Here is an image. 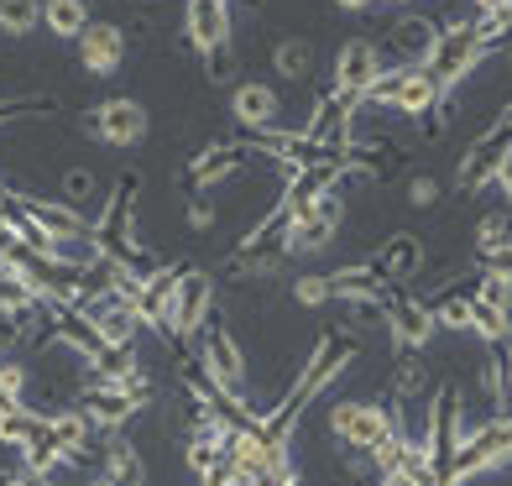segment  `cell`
I'll list each match as a JSON object with an SVG mask.
<instances>
[{"mask_svg":"<svg viewBox=\"0 0 512 486\" xmlns=\"http://www.w3.org/2000/svg\"><path fill=\"white\" fill-rule=\"evenodd\" d=\"M366 267L377 272L387 288H403L408 277H418V267H424V241H418L413 230H392V236L366 257Z\"/></svg>","mask_w":512,"mask_h":486,"instance_id":"17","label":"cell"},{"mask_svg":"<svg viewBox=\"0 0 512 486\" xmlns=\"http://www.w3.org/2000/svg\"><path fill=\"white\" fill-rule=\"evenodd\" d=\"M340 220H345V204L340 194H324L314 210L304 215H288L283 225V246H288V257H319V251H330L335 236H340Z\"/></svg>","mask_w":512,"mask_h":486,"instance_id":"9","label":"cell"},{"mask_svg":"<svg viewBox=\"0 0 512 486\" xmlns=\"http://www.w3.org/2000/svg\"><path fill=\"white\" fill-rule=\"evenodd\" d=\"M272 68L283 84H309L314 79V42L309 37H283L272 48Z\"/></svg>","mask_w":512,"mask_h":486,"instance_id":"25","label":"cell"},{"mask_svg":"<svg viewBox=\"0 0 512 486\" xmlns=\"http://www.w3.org/2000/svg\"><path fill=\"white\" fill-rule=\"evenodd\" d=\"M74 48H79V63L89 79H110V74H121L131 42H126V27H115V21H89Z\"/></svg>","mask_w":512,"mask_h":486,"instance_id":"14","label":"cell"},{"mask_svg":"<svg viewBox=\"0 0 512 486\" xmlns=\"http://www.w3.org/2000/svg\"><path fill=\"white\" fill-rule=\"evenodd\" d=\"M340 11H366V6H377V0H335Z\"/></svg>","mask_w":512,"mask_h":486,"instance_id":"44","label":"cell"},{"mask_svg":"<svg viewBox=\"0 0 512 486\" xmlns=\"http://www.w3.org/2000/svg\"><path fill=\"white\" fill-rule=\"evenodd\" d=\"M377 486H418L413 476H403V471H382V481Z\"/></svg>","mask_w":512,"mask_h":486,"instance_id":"43","label":"cell"},{"mask_svg":"<svg viewBox=\"0 0 512 486\" xmlns=\"http://www.w3.org/2000/svg\"><path fill=\"white\" fill-rule=\"evenodd\" d=\"M497 189H502V199H507V210H512V147H507V157H502V168H497Z\"/></svg>","mask_w":512,"mask_h":486,"instance_id":"41","label":"cell"},{"mask_svg":"<svg viewBox=\"0 0 512 486\" xmlns=\"http://www.w3.org/2000/svg\"><path fill=\"white\" fill-rule=\"evenodd\" d=\"M387 314V330H392V345L398 351H424V345L439 335V319L424 298H408V293H392V304L382 309Z\"/></svg>","mask_w":512,"mask_h":486,"instance_id":"16","label":"cell"},{"mask_svg":"<svg viewBox=\"0 0 512 486\" xmlns=\"http://www.w3.org/2000/svg\"><path fill=\"white\" fill-rule=\"evenodd\" d=\"M6 199H11L32 225L48 230L53 246H89V225H95V220L79 215L74 204H63V199H37V194H6ZM89 251H95V246H89Z\"/></svg>","mask_w":512,"mask_h":486,"instance_id":"10","label":"cell"},{"mask_svg":"<svg viewBox=\"0 0 512 486\" xmlns=\"http://www.w3.org/2000/svg\"><path fill=\"white\" fill-rule=\"evenodd\" d=\"M215 319V277L204 267H183L178 293H173V314H168V345H189L199 340V330Z\"/></svg>","mask_w":512,"mask_h":486,"instance_id":"7","label":"cell"},{"mask_svg":"<svg viewBox=\"0 0 512 486\" xmlns=\"http://www.w3.org/2000/svg\"><path fill=\"white\" fill-rule=\"evenodd\" d=\"M471 335H481L486 345H507L512 340V314H502V309H492V304H481V298H471Z\"/></svg>","mask_w":512,"mask_h":486,"instance_id":"29","label":"cell"},{"mask_svg":"<svg viewBox=\"0 0 512 486\" xmlns=\"http://www.w3.org/2000/svg\"><path fill=\"white\" fill-rule=\"evenodd\" d=\"M79 314L89 319V330L100 335L105 351H131L136 330H142V319H136V309L126 304V298H115L110 288H105V293H89L84 304H79Z\"/></svg>","mask_w":512,"mask_h":486,"instance_id":"13","label":"cell"},{"mask_svg":"<svg viewBox=\"0 0 512 486\" xmlns=\"http://www.w3.org/2000/svg\"><path fill=\"white\" fill-rule=\"evenodd\" d=\"M382 6H413V0H382Z\"/></svg>","mask_w":512,"mask_h":486,"instance_id":"46","label":"cell"},{"mask_svg":"<svg viewBox=\"0 0 512 486\" xmlns=\"http://www.w3.org/2000/svg\"><path fill=\"white\" fill-rule=\"evenodd\" d=\"M183 220H189V230H209L220 220L215 199H209V189H189V210H183Z\"/></svg>","mask_w":512,"mask_h":486,"instance_id":"36","label":"cell"},{"mask_svg":"<svg viewBox=\"0 0 512 486\" xmlns=\"http://www.w3.org/2000/svg\"><path fill=\"white\" fill-rule=\"evenodd\" d=\"M502 372H507V392H512V351H507V361H502Z\"/></svg>","mask_w":512,"mask_h":486,"instance_id":"45","label":"cell"},{"mask_svg":"<svg viewBox=\"0 0 512 486\" xmlns=\"http://www.w3.org/2000/svg\"><path fill=\"white\" fill-rule=\"evenodd\" d=\"M220 455H225V439H215V434H189V450H183V460H189L194 476H204L209 466H220Z\"/></svg>","mask_w":512,"mask_h":486,"instance_id":"33","label":"cell"},{"mask_svg":"<svg viewBox=\"0 0 512 486\" xmlns=\"http://www.w3.org/2000/svg\"><path fill=\"white\" fill-rule=\"evenodd\" d=\"M293 298H298V304H304V309H319V304H330V272H304V277H298V283H293Z\"/></svg>","mask_w":512,"mask_h":486,"instance_id":"35","label":"cell"},{"mask_svg":"<svg viewBox=\"0 0 512 486\" xmlns=\"http://www.w3.org/2000/svg\"><path fill=\"white\" fill-rule=\"evenodd\" d=\"M16 455H21V471H27V476H37V481L58 476V466L68 460V455H63V445L53 439V429H42V434L32 439V445H21Z\"/></svg>","mask_w":512,"mask_h":486,"instance_id":"27","label":"cell"},{"mask_svg":"<svg viewBox=\"0 0 512 486\" xmlns=\"http://www.w3.org/2000/svg\"><path fill=\"white\" fill-rule=\"evenodd\" d=\"M42 27V0H0V32L6 37H32Z\"/></svg>","mask_w":512,"mask_h":486,"instance_id":"30","label":"cell"},{"mask_svg":"<svg viewBox=\"0 0 512 486\" xmlns=\"http://www.w3.org/2000/svg\"><path fill=\"white\" fill-rule=\"evenodd\" d=\"M58 194H63V204H74V210L84 215V204H95V199H100V178H95V168H68L63 183H58Z\"/></svg>","mask_w":512,"mask_h":486,"instance_id":"31","label":"cell"},{"mask_svg":"<svg viewBox=\"0 0 512 486\" xmlns=\"http://www.w3.org/2000/svg\"><path fill=\"white\" fill-rule=\"evenodd\" d=\"M486 58H492V48H486V37H481L476 16H471V21H450V27H439V42H434V53H429L424 68L439 79L445 95H455V89L471 79Z\"/></svg>","mask_w":512,"mask_h":486,"instance_id":"3","label":"cell"},{"mask_svg":"<svg viewBox=\"0 0 512 486\" xmlns=\"http://www.w3.org/2000/svg\"><path fill=\"white\" fill-rule=\"evenodd\" d=\"M183 37L199 58H215L236 48V27H230V0H189L183 6Z\"/></svg>","mask_w":512,"mask_h":486,"instance_id":"12","label":"cell"},{"mask_svg":"<svg viewBox=\"0 0 512 486\" xmlns=\"http://www.w3.org/2000/svg\"><path fill=\"white\" fill-rule=\"evenodd\" d=\"M507 147H512V105L497 115L492 126H486L476 142H471V152L460 157V173H455V183H460V194H481L486 183H497V168H502V157H507Z\"/></svg>","mask_w":512,"mask_h":486,"instance_id":"8","label":"cell"},{"mask_svg":"<svg viewBox=\"0 0 512 486\" xmlns=\"http://www.w3.org/2000/svg\"><path fill=\"white\" fill-rule=\"evenodd\" d=\"M230 115H236V126L246 136L256 131H272L277 115H283V100H277V89L262 84V79H241L236 89H230Z\"/></svg>","mask_w":512,"mask_h":486,"instance_id":"20","label":"cell"},{"mask_svg":"<svg viewBox=\"0 0 512 486\" xmlns=\"http://www.w3.org/2000/svg\"><path fill=\"white\" fill-rule=\"evenodd\" d=\"M356 356H361V345H356L351 335H340V330L319 335V345L309 351V361L298 366V377H293V387H288V398L277 403V408H267V413H256V424H262L272 439H283V445H288V434H293L298 419H304V408L319 398V392H330L335 377L351 372V361H356Z\"/></svg>","mask_w":512,"mask_h":486,"instance_id":"1","label":"cell"},{"mask_svg":"<svg viewBox=\"0 0 512 486\" xmlns=\"http://www.w3.org/2000/svg\"><path fill=\"white\" fill-rule=\"evenodd\" d=\"M48 429H53V439L63 445L68 460H89V450H95V445H89L95 424H89V413H84V408H63V413H53Z\"/></svg>","mask_w":512,"mask_h":486,"instance_id":"24","label":"cell"},{"mask_svg":"<svg viewBox=\"0 0 512 486\" xmlns=\"http://www.w3.org/2000/svg\"><path fill=\"white\" fill-rule=\"evenodd\" d=\"M408 204H413V210H434V204H439V178H429V173L408 178Z\"/></svg>","mask_w":512,"mask_h":486,"instance_id":"38","label":"cell"},{"mask_svg":"<svg viewBox=\"0 0 512 486\" xmlns=\"http://www.w3.org/2000/svg\"><path fill=\"white\" fill-rule=\"evenodd\" d=\"M366 105H387V110L408 115V121H434V115L450 105V95L439 89V79L429 74L424 63H413V68L392 63V68H382V79H377V89H371Z\"/></svg>","mask_w":512,"mask_h":486,"instance_id":"2","label":"cell"},{"mask_svg":"<svg viewBox=\"0 0 512 486\" xmlns=\"http://www.w3.org/2000/svg\"><path fill=\"white\" fill-rule=\"evenodd\" d=\"M512 460V413L507 419H492V424H481L460 439V450L450 460V471H445V486H465V481H476V476H492L502 471Z\"/></svg>","mask_w":512,"mask_h":486,"instance_id":"4","label":"cell"},{"mask_svg":"<svg viewBox=\"0 0 512 486\" xmlns=\"http://www.w3.org/2000/svg\"><path fill=\"white\" fill-rule=\"evenodd\" d=\"M42 304L27 293V283L21 277H11V272H0V319H27V314H37Z\"/></svg>","mask_w":512,"mask_h":486,"instance_id":"32","label":"cell"},{"mask_svg":"<svg viewBox=\"0 0 512 486\" xmlns=\"http://www.w3.org/2000/svg\"><path fill=\"white\" fill-rule=\"evenodd\" d=\"M204 74H209V84H230V79H236V48L204 58Z\"/></svg>","mask_w":512,"mask_h":486,"instance_id":"39","label":"cell"},{"mask_svg":"<svg viewBox=\"0 0 512 486\" xmlns=\"http://www.w3.org/2000/svg\"><path fill=\"white\" fill-rule=\"evenodd\" d=\"M481 272H497V277H507V283H512V241L481 251Z\"/></svg>","mask_w":512,"mask_h":486,"instance_id":"40","label":"cell"},{"mask_svg":"<svg viewBox=\"0 0 512 486\" xmlns=\"http://www.w3.org/2000/svg\"><path fill=\"white\" fill-rule=\"evenodd\" d=\"M178 277H183V267H168L162 262L157 272H147V283H142V293H136V319L147 324V330H157L162 340H168V314H173V293H178Z\"/></svg>","mask_w":512,"mask_h":486,"instance_id":"21","label":"cell"},{"mask_svg":"<svg viewBox=\"0 0 512 486\" xmlns=\"http://www.w3.org/2000/svg\"><path fill=\"white\" fill-rule=\"evenodd\" d=\"M48 429V413H32L27 403L11 408V413H0V445L6 450H21V445H32V439Z\"/></svg>","mask_w":512,"mask_h":486,"instance_id":"28","label":"cell"},{"mask_svg":"<svg viewBox=\"0 0 512 486\" xmlns=\"http://www.w3.org/2000/svg\"><path fill=\"white\" fill-rule=\"evenodd\" d=\"M21 387H27V366H21L16 356H0V398L21 403Z\"/></svg>","mask_w":512,"mask_h":486,"instance_id":"37","label":"cell"},{"mask_svg":"<svg viewBox=\"0 0 512 486\" xmlns=\"http://www.w3.org/2000/svg\"><path fill=\"white\" fill-rule=\"evenodd\" d=\"M89 131H95L105 147H142L147 131H152V115L136 95H110L105 105H95V115H89Z\"/></svg>","mask_w":512,"mask_h":486,"instance_id":"11","label":"cell"},{"mask_svg":"<svg viewBox=\"0 0 512 486\" xmlns=\"http://www.w3.org/2000/svg\"><path fill=\"white\" fill-rule=\"evenodd\" d=\"M147 403H152V387H84V413H89V424L105 429V434L126 429Z\"/></svg>","mask_w":512,"mask_h":486,"instance_id":"15","label":"cell"},{"mask_svg":"<svg viewBox=\"0 0 512 486\" xmlns=\"http://www.w3.org/2000/svg\"><path fill=\"white\" fill-rule=\"evenodd\" d=\"M89 0H42V27L63 42H79V32L89 27Z\"/></svg>","mask_w":512,"mask_h":486,"instance_id":"26","label":"cell"},{"mask_svg":"<svg viewBox=\"0 0 512 486\" xmlns=\"http://www.w3.org/2000/svg\"><path fill=\"white\" fill-rule=\"evenodd\" d=\"M398 429L392 424V408L387 403H371V398H345V403H335L330 408V434L340 439L351 455H377V445Z\"/></svg>","mask_w":512,"mask_h":486,"instance_id":"6","label":"cell"},{"mask_svg":"<svg viewBox=\"0 0 512 486\" xmlns=\"http://www.w3.org/2000/svg\"><path fill=\"white\" fill-rule=\"evenodd\" d=\"M0 486H48V481H37V476H27V471H16V476H0Z\"/></svg>","mask_w":512,"mask_h":486,"instance_id":"42","label":"cell"},{"mask_svg":"<svg viewBox=\"0 0 512 486\" xmlns=\"http://www.w3.org/2000/svg\"><path fill=\"white\" fill-rule=\"evenodd\" d=\"M100 481H105V486H147V460H142V450L126 445V439H110Z\"/></svg>","mask_w":512,"mask_h":486,"instance_id":"23","label":"cell"},{"mask_svg":"<svg viewBox=\"0 0 512 486\" xmlns=\"http://www.w3.org/2000/svg\"><path fill=\"white\" fill-rule=\"evenodd\" d=\"M199 372L215 382L225 398L246 403V351H241V340L230 335V324L220 314L199 330Z\"/></svg>","mask_w":512,"mask_h":486,"instance_id":"5","label":"cell"},{"mask_svg":"<svg viewBox=\"0 0 512 486\" xmlns=\"http://www.w3.org/2000/svg\"><path fill=\"white\" fill-rule=\"evenodd\" d=\"M330 293L340 298V304H356V309H387L398 288H387V283H382V277L371 272L366 262H356V267L330 272Z\"/></svg>","mask_w":512,"mask_h":486,"instance_id":"22","label":"cell"},{"mask_svg":"<svg viewBox=\"0 0 512 486\" xmlns=\"http://www.w3.org/2000/svg\"><path fill=\"white\" fill-rule=\"evenodd\" d=\"M434 42H439V21L434 16H398L377 48L398 58V68H413V63H429Z\"/></svg>","mask_w":512,"mask_h":486,"instance_id":"19","label":"cell"},{"mask_svg":"<svg viewBox=\"0 0 512 486\" xmlns=\"http://www.w3.org/2000/svg\"><path fill=\"white\" fill-rule=\"evenodd\" d=\"M471 298H481V304H492V309L512 314V283H507V277H497V272H481L476 288H471Z\"/></svg>","mask_w":512,"mask_h":486,"instance_id":"34","label":"cell"},{"mask_svg":"<svg viewBox=\"0 0 512 486\" xmlns=\"http://www.w3.org/2000/svg\"><path fill=\"white\" fill-rule=\"evenodd\" d=\"M251 162V142H204L194 157H189V189H215V183L236 178Z\"/></svg>","mask_w":512,"mask_h":486,"instance_id":"18","label":"cell"}]
</instances>
